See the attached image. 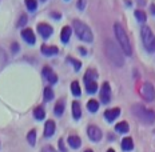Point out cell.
Here are the masks:
<instances>
[{
    "mask_svg": "<svg viewBox=\"0 0 155 152\" xmlns=\"http://www.w3.org/2000/svg\"><path fill=\"white\" fill-rule=\"evenodd\" d=\"M104 48H106V53H107L108 59L111 60V63L114 64V66H116V67L123 66L124 59H123V55H122V51L115 46L114 41L107 40L104 44Z\"/></svg>",
    "mask_w": 155,
    "mask_h": 152,
    "instance_id": "cell-1",
    "label": "cell"
},
{
    "mask_svg": "<svg viewBox=\"0 0 155 152\" xmlns=\"http://www.w3.org/2000/svg\"><path fill=\"white\" fill-rule=\"evenodd\" d=\"M131 111H132V114L135 115V118H137L138 120H140L142 123L153 124L155 121V112L153 109H148L146 107H143L142 104H134Z\"/></svg>",
    "mask_w": 155,
    "mask_h": 152,
    "instance_id": "cell-2",
    "label": "cell"
},
{
    "mask_svg": "<svg viewBox=\"0 0 155 152\" xmlns=\"http://www.w3.org/2000/svg\"><path fill=\"white\" fill-rule=\"evenodd\" d=\"M114 30H115V36H116V39H118L119 44H120L122 51L124 52V55L131 56V53H132L131 43H130V39H128L127 34H126V31L123 30V27H122L119 23H115L114 24Z\"/></svg>",
    "mask_w": 155,
    "mask_h": 152,
    "instance_id": "cell-3",
    "label": "cell"
},
{
    "mask_svg": "<svg viewBox=\"0 0 155 152\" xmlns=\"http://www.w3.org/2000/svg\"><path fill=\"white\" fill-rule=\"evenodd\" d=\"M72 27L76 32V36L80 39V40L86 41V43H91L94 40V35H92V31L91 28L88 27L87 24H84L83 21L80 20H74L72 21Z\"/></svg>",
    "mask_w": 155,
    "mask_h": 152,
    "instance_id": "cell-4",
    "label": "cell"
},
{
    "mask_svg": "<svg viewBox=\"0 0 155 152\" xmlns=\"http://www.w3.org/2000/svg\"><path fill=\"white\" fill-rule=\"evenodd\" d=\"M142 40H143V46L148 52H155V36L153 31L150 30V27H143L142 28Z\"/></svg>",
    "mask_w": 155,
    "mask_h": 152,
    "instance_id": "cell-5",
    "label": "cell"
},
{
    "mask_svg": "<svg viewBox=\"0 0 155 152\" xmlns=\"http://www.w3.org/2000/svg\"><path fill=\"white\" fill-rule=\"evenodd\" d=\"M140 96L146 100V102H153L155 99V88L153 84L148 82L144 83L140 88Z\"/></svg>",
    "mask_w": 155,
    "mask_h": 152,
    "instance_id": "cell-6",
    "label": "cell"
},
{
    "mask_svg": "<svg viewBox=\"0 0 155 152\" xmlns=\"http://www.w3.org/2000/svg\"><path fill=\"white\" fill-rule=\"evenodd\" d=\"M87 135L92 141H99L102 139V131L96 125H90L87 128Z\"/></svg>",
    "mask_w": 155,
    "mask_h": 152,
    "instance_id": "cell-7",
    "label": "cell"
},
{
    "mask_svg": "<svg viewBox=\"0 0 155 152\" xmlns=\"http://www.w3.org/2000/svg\"><path fill=\"white\" fill-rule=\"evenodd\" d=\"M110 99H111V89H110V84L108 83H103V86L101 88V100H102V103L107 104V103H110Z\"/></svg>",
    "mask_w": 155,
    "mask_h": 152,
    "instance_id": "cell-8",
    "label": "cell"
},
{
    "mask_svg": "<svg viewBox=\"0 0 155 152\" xmlns=\"http://www.w3.org/2000/svg\"><path fill=\"white\" fill-rule=\"evenodd\" d=\"M38 31L44 39H48L51 35H52V27H51L50 24H47V23H40L38 25Z\"/></svg>",
    "mask_w": 155,
    "mask_h": 152,
    "instance_id": "cell-9",
    "label": "cell"
},
{
    "mask_svg": "<svg viewBox=\"0 0 155 152\" xmlns=\"http://www.w3.org/2000/svg\"><path fill=\"white\" fill-rule=\"evenodd\" d=\"M43 75L46 76V79L48 80V83H51V84H56L58 83L56 73H55L54 71L50 68V67H44V68H43Z\"/></svg>",
    "mask_w": 155,
    "mask_h": 152,
    "instance_id": "cell-10",
    "label": "cell"
},
{
    "mask_svg": "<svg viewBox=\"0 0 155 152\" xmlns=\"http://www.w3.org/2000/svg\"><path fill=\"white\" fill-rule=\"evenodd\" d=\"M21 37H23L28 44H35V43H36L35 34L32 32V30H30V28H25V30L21 31Z\"/></svg>",
    "mask_w": 155,
    "mask_h": 152,
    "instance_id": "cell-11",
    "label": "cell"
},
{
    "mask_svg": "<svg viewBox=\"0 0 155 152\" xmlns=\"http://www.w3.org/2000/svg\"><path fill=\"white\" fill-rule=\"evenodd\" d=\"M119 115H120V108H111L104 112V118L107 121H114Z\"/></svg>",
    "mask_w": 155,
    "mask_h": 152,
    "instance_id": "cell-12",
    "label": "cell"
},
{
    "mask_svg": "<svg viewBox=\"0 0 155 152\" xmlns=\"http://www.w3.org/2000/svg\"><path fill=\"white\" fill-rule=\"evenodd\" d=\"M40 50H41V53L46 55V56H52V55H56L58 52H59L58 47H55V46H46V44H43Z\"/></svg>",
    "mask_w": 155,
    "mask_h": 152,
    "instance_id": "cell-13",
    "label": "cell"
},
{
    "mask_svg": "<svg viewBox=\"0 0 155 152\" xmlns=\"http://www.w3.org/2000/svg\"><path fill=\"white\" fill-rule=\"evenodd\" d=\"M54 134H55V123H54V120H47L46 127H44V136L51 137Z\"/></svg>",
    "mask_w": 155,
    "mask_h": 152,
    "instance_id": "cell-14",
    "label": "cell"
},
{
    "mask_svg": "<svg viewBox=\"0 0 155 152\" xmlns=\"http://www.w3.org/2000/svg\"><path fill=\"white\" fill-rule=\"evenodd\" d=\"M71 32H72V30H71L68 25L63 27L62 34H60V39H62L63 43H68V40H70V37H71Z\"/></svg>",
    "mask_w": 155,
    "mask_h": 152,
    "instance_id": "cell-15",
    "label": "cell"
},
{
    "mask_svg": "<svg viewBox=\"0 0 155 152\" xmlns=\"http://www.w3.org/2000/svg\"><path fill=\"white\" fill-rule=\"evenodd\" d=\"M68 144H70L71 148L76 150V148H79L80 145H82V140H80L79 136H75V135H72V136L68 137Z\"/></svg>",
    "mask_w": 155,
    "mask_h": 152,
    "instance_id": "cell-16",
    "label": "cell"
},
{
    "mask_svg": "<svg viewBox=\"0 0 155 152\" xmlns=\"http://www.w3.org/2000/svg\"><path fill=\"white\" fill-rule=\"evenodd\" d=\"M128 129H130V127H128L127 121H120L115 125V131L119 132V134H127Z\"/></svg>",
    "mask_w": 155,
    "mask_h": 152,
    "instance_id": "cell-17",
    "label": "cell"
},
{
    "mask_svg": "<svg viewBox=\"0 0 155 152\" xmlns=\"http://www.w3.org/2000/svg\"><path fill=\"white\" fill-rule=\"evenodd\" d=\"M122 148L123 151H131L134 148V143H132V139L131 137H124L122 140Z\"/></svg>",
    "mask_w": 155,
    "mask_h": 152,
    "instance_id": "cell-18",
    "label": "cell"
},
{
    "mask_svg": "<svg viewBox=\"0 0 155 152\" xmlns=\"http://www.w3.org/2000/svg\"><path fill=\"white\" fill-rule=\"evenodd\" d=\"M72 115H74V119H80L82 116V109H80V105L78 102H74L72 103Z\"/></svg>",
    "mask_w": 155,
    "mask_h": 152,
    "instance_id": "cell-19",
    "label": "cell"
},
{
    "mask_svg": "<svg viewBox=\"0 0 155 152\" xmlns=\"http://www.w3.org/2000/svg\"><path fill=\"white\" fill-rule=\"evenodd\" d=\"M86 89L88 93H95L98 91V84L95 82H86Z\"/></svg>",
    "mask_w": 155,
    "mask_h": 152,
    "instance_id": "cell-20",
    "label": "cell"
},
{
    "mask_svg": "<svg viewBox=\"0 0 155 152\" xmlns=\"http://www.w3.org/2000/svg\"><path fill=\"white\" fill-rule=\"evenodd\" d=\"M96 77H98V73L95 71L90 70V71H87V73L84 75V82H95Z\"/></svg>",
    "mask_w": 155,
    "mask_h": 152,
    "instance_id": "cell-21",
    "label": "cell"
},
{
    "mask_svg": "<svg viewBox=\"0 0 155 152\" xmlns=\"http://www.w3.org/2000/svg\"><path fill=\"white\" fill-rule=\"evenodd\" d=\"M34 116L38 119V120H43L44 116H46V112H44V109L41 108V107H36L34 111Z\"/></svg>",
    "mask_w": 155,
    "mask_h": 152,
    "instance_id": "cell-22",
    "label": "cell"
},
{
    "mask_svg": "<svg viewBox=\"0 0 155 152\" xmlns=\"http://www.w3.org/2000/svg\"><path fill=\"white\" fill-rule=\"evenodd\" d=\"M87 108H88L90 112H96L99 109V103L96 102V100H90L88 103H87Z\"/></svg>",
    "mask_w": 155,
    "mask_h": 152,
    "instance_id": "cell-23",
    "label": "cell"
},
{
    "mask_svg": "<svg viewBox=\"0 0 155 152\" xmlns=\"http://www.w3.org/2000/svg\"><path fill=\"white\" fill-rule=\"evenodd\" d=\"M71 91H72V95L74 96H80V93H82V89H80V86L78 82H72L71 84Z\"/></svg>",
    "mask_w": 155,
    "mask_h": 152,
    "instance_id": "cell-24",
    "label": "cell"
},
{
    "mask_svg": "<svg viewBox=\"0 0 155 152\" xmlns=\"http://www.w3.org/2000/svg\"><path fill=\"white\" fill-rule=\"evenodd\" d=\"M54 112H55V115H58V116H62L63 115V112H64L63 102H58L56 103V105H55V108H54Z\"/></svg>",
    "mask_w": 155,
    "mask_h": 152,
    "instance_id": "cell-25",
    "label": "cell"
},
{
    "mask_svg": "<svg viewBox=\"0 0 155 152\" xmlns=\"http://www.w3.org/2000/svg\"><path fill=\"white\" fill-rule=\"evenodd\" d=\"M27 140L31 145H35V143H36V131H35V129H31V131L28 132Z\"/></svg>",
    "mask_w": 155,
    "mask_h": 152,
    "instance_id": "cell-26",
    "label": "cell"
},
{
    "mask_svg": "<svg viewBox=\"0 0 155 152\" xmlns=\"http://www.w3.org/2000/svg\"><path fill=\"white\" fill-rule=\"evenodd\" d=\"M67 60H68L70 63H71V64H72V66H74V70H75L76 72H78V71H79L80 68H82V63H80L79 60L74 59V57H71V56H68V57H67Z\"/></svg>",
    "mask_w": 155,
    "mask_h": 152,
    "instance_id": "cell-27",
    "label": "cell"
},
{
    "mask_svg": "<svg viewBox=\"0 0 155 152\" xmlns=\"http://www.w3.org/2000/svg\"><path fill=\"white\" fill-rule=\"evenodd\" d=\"M135 18H137V19H138V21H140V23H144V21L147 20L146 14H144L143 11H140V9L135 11Z\"/></svg>",
    "mask_w": 155,
    "mask_h": 152,
    "instance_id": "cell-28",
    "label": "cell"
},
{
    "mask_svg": "<svg viewBox=\"0 0 155 152\" xmlns=\"http://www.w3.org/2000/svg\"><path fill=\"white\" fill-rule=\"evenodd\" d=\"M44 100L46 102H50V100L54 99V91L50 88V87H47V88H44Z\"/></svg>",
    "mask_w": 155,
    "mask_h": 152,
    "instance_id": "cell-29",
    "label": "cell"
},
{
    "mask_svg": "<svg viewBox=\"0 0 155 152\" xmlns=\"http://www.w3.org/2000/svg\"><path fill=\"white\" fill-rule=\"evenodd\" d=\"M25 5H27L28 11L34 12L38 7V3H36V0H25Z\"/></svg>",
    "mask_w": 155,
    "mask_h": 152,
    "instance_id": "cell-30",
    "label": "cell"
},
{
    "mask_svg": "<svg viewBox=\"0 0 155 152\" xmlns=\"http://www.w3.org/2000/svg\"><path fill=\"white\" fill-rule=\"evenodd\" d=\"M27 21H28L27 16H25V15H21V16H20V20H19V25L21 27V25H24L25 23H27Z\"/></svg>",
    "mask_w": 155,
    "mask_h": 152,
    "instance_id": "cell-31",
    "label": "cell"
},
{
    "mask_svg": "<svg viewBox=\"0 0 155 152\" xmlns=\"http://www.w3.org/2000/svg\"><path fill=\"white\" fill-rule=\"evenodd\" d=\"M84 5H86V0H79L76 3V7L79 9H84Z\"/></svg>",
    "mask_w": 155,
    "mask_h": 152,
    "instance_id": "cell-32",
    "label": "cell"
},
{
    "mask_svg": "<svg viewBox=\"0 0 155 152\" xmlns=\"http://www.w3.org/2000/svg\"><path fill=\"white\" fill-rule=\"evenodd\" d=\"M41 152H56L54 150L51 145H46V147H43V150H41Z\"/></svg>",
    "mask_w": 155,
    "mask_h": 152,
    "instance_id": "cell-33",
    "label": "cell"
},
{
    "mask_svg": "<svg viewBox=\"0 0 155 152\" xmlns=\"http://www.w3.org/2000/svg\"><path fill=\"white\" fill-rule=\"evenodd\" d=\"M11 48H12V52L16 53V52L19 51V44H18V43H14V44L11 46Z\"/></svg>",
    "mask_w": 155,
    "mask_h": 152,
    "instance_id": "cell-34",
    "label": "cell"
},
{
    "mask_svg": "<svg viewBox=\"0 0 155 152\" xmlns=\"http://www.w3.org/2000/svg\"><path fill=\"white\" fill-rule=\"evenodd\" d=\"M59 147H60V151H62V152H66V151H67L66 147H64V144H63V140H62V139L59 140Z\"/></svg>",
    "mask_w": 155,
    "mask_h": 152,
    "instance_id": "cell-35",
    "label": "cell"
},
{
    "mask_svg": "<svg viewBox=\"0 0 155 152\" xmlns=\"http://www.w3.org/2000/svg\"><path fill=\"white\" fill-rule=\"evenodd\" d=\"M51 16H52V18H55V19H58V20L62 18V15L58 14V12H51Z\"/></svg>",
    "mask_w": 155,
    "mask_h": 152,
    "instance_id": "cell-36",
    "label": "cell"
},
{
    "mask_svg": "<svg viewBox=\"0 0 155 152\" xmlns=\"http://www.w3.org/2000/svg\"><path fill=\"white\" fill-rule=\"evenodd\" d=\"M79 51H80V53H82V55H86V53H87V52H86V50H84L83 47H80V48H79Z\"/></svg>",
    "mask_w": 155,
    "mask_h": 152,
    "instance_id": "cell-37",
    "label": "cell"
},
{
    "mask_svg": "<svg viewBox=\"0 0 155 152\" xmlns=\"http://www.w3.org/2000/svg\"><path fill=\"white\" fill-rule=\"evenodd\" d=\"M138 3L142 4V5H144V4H146V0H138Z\"/></svg>",
    "mask_w": 155,
    "mask_h": 152,
    "instance_id": "cell-38",
    "label": "cell"
},
{
    "mask_svg": "<svg viewBox=\"0 0 155 152\" xmlns=\"http://www.w3.org/2000/svg\"><path fill=\"white\" fill-rule=\"evenodd\" d=\"M151 14L155 15V5H151Z\"/></svg>",
    "mask_w": 155,
    "mask_h": 152,
    "instance_id": "cell-39",
    "label": "cell"
},
{
    "mask_svg": "<svg viewBox=\"0 0 155 152\" xmlns=\"http://www.w3.org/2000/svg\"><path fill=\"white\" fill-rule=\"evenodd\" d=\"M107 152H115V151H114V150H108Z\"/></svg>",
    "mask_w": 155,
    "mask_h": 152,
    "instance_id": "cell-40",
    "label": "cell"
},
{
    "mask_svg": "<svg viewBox=\"0 0 155 152\" xmlns=\"http://www.w3.org/2000/svg\"><path fill=\"white\" fill-rule=\"evenodd\" d=\"M84 152H92L91 150H87V151H84Z\"/></svg>",
    "mask_w": 155,
    "mask_h": 152,
    "instance_id": "cell-41",
    "label": "cell"
},
{
    "mask_svg": "<svg viewBox=\"0 0 155 152\" xmlns=\"http://www.w3.org/2000/svg\"><path fill=\"white\" fill-rule=\"evenodd\" d=\"M43 2H44V0H43Z\"/></svg>",
    "mask_w": 155,
    "mask_h": 152,
    "instance_id": "cell-42",
    "label": "cell"
}]
</instances>
